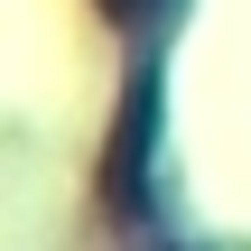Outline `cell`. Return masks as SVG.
I'll return each mask as SVG.
<instances>
[{
    "mask_svg": "<svg viewBox=\"0 0 251 251\" xmlns=\"http://www.w3.org/2000/svg\"><path fill=\"white\" fill-rule=\"evenodd\" d=\"M102 9H112V19H140V9H149V0H102Z\"/></svg>",
    "mask_w": 251,
    "mask_h": 251,
    "instance_id": "obj_1",
    "label": "cell"
}]
</instances>
